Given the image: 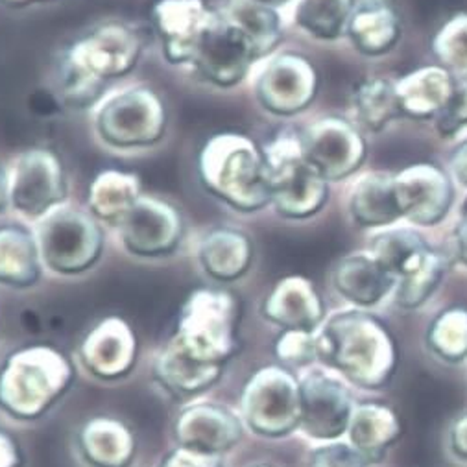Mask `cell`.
I'll return each instance as SVG.
<instances>
[{"mask_svg":"<svg viewBox=\"0 0 467 467\" xmlns=\"http://www.w3.org/2000/svg\"><path fill=\"white\" fill-rule=\"evenodd\" d=\"M144 39L122 21L102 23L76 37L56 63V88L70 108H89L140 63Z\"/></svg>","mask_w":467,"mask_h":467,"instance_id":"1","label":"cell"},{"mask_svg":"<svg viewBox=\"0 0 467 467\" xmlns=\"http://www.w3.org/2000/svg\"><path fill=\"white\" fill-rule=\"evenodd\" d=\"M318 362L366 390L392 380L398 368L396 340L380 318L364 308L342 310L317 331Z\"/></svg>","mask_w":467,"mask_h":467,"instance_id":"2","label":"cell"},{"mask_svg":"<svg viewBox=\"0 0 467 467\" xmlns=\"http://www.w3.org/2000/svg\"><path fill=\"white\" fill-rule=\"evenodd\" d=\"M198 178L209 196L237 214H259L272 205L265 150L244 133L211 135L198 153Z\"/></svg>","mask_w":467,"mask_h":467,"instance_id":"3","label":"cell"},{"mask_svg":"<svg viewBox=\"0 0 467 467\" xmlns=\"http://www.w3.org/2000/svg\"><path fill=\"white\" fill-rule=\"evenodd\" d=\"M89 117L95 140L120 155L158 148L169 131L165 100L144 84L115 86L93 106Z\"/></svg>","mask_w":467,"mask_h":467,"instance_id":"4","label":"cell"},{"mask_svg":"<svg viewBox=\"0 0 467 467\" xmlns=\"http://www.w3.org/2000/svg\"><path fill=\"white\" fill-rule=\"evenodd\" d=\"M74 382L72 362L52 346H26L0 364V410L19 421L45 416Z\"/></svg>","mask_w":467,"mask_h":467,"instance_id":"5","label":"cell"},{"mask_svg":"<svg viewBox=\"0 0 467 467\" xmlns=\"http://www.w3.org/2000/svg\"><path fill=\"white\" fill-rule=\"evenodd\" d=\"M241 303L223 288H198L185 299L171 342L187 357L227 366L241 349Z\"/></svg>","mask_w":467,"mask_h":467,"instance_id":"6","label":"cell"},{"mask_svg":"<svg viewBox=\"0 0 467 467\" xmlns=\"http://www.w3.org/2000/svg\"><path fill=\"white\" fill-rule=\"evenodd\" d=\"M45 272L56 277H80L97 268L106 254V227L70 200L34 227Z\"/></svg>","mask_w":467,"mask_h":467,"instance_id":"7","label":"cell"},{"mask_svg":"<svg viewBox=\"0 0 467 467\" xmlns=\"http://www.w3.org/2000/svg\"><path fill=\"white\" fill-rule=\"evenodd\" d=\"M263 150L272 189L270 209L288 222H305L320 214L329 200L331 183L305 160L299 131H281Z\"/></svg>","mask_w":467,"mask_h":467,"instance_id":"8","label":"cell"},{"mask_svg":"<svg viewBox=\"0 0 467 467\" xmlns=\"http://www.w3.org/2000/svg\"><path fill=\"white\" fill-rule=\"evenodd\" d=\"M261 61L263 56L248 32L218 8L187 74L209 89L233 91L250 82Z\"/></svg>","mask_w":467,"mask_h":467,"instance_id":"9","label":"cell"},{"mask_svg":"<svg viewBox=\"0 0 467 467\" xmlns=\"http://www.w3.org/2000/svg\"><path fill=\"white\" fill-rule=\"evenodd\" d=\"M239 416L257 436L281 440L299 429V379L281 364L257 369L244 384Z\"/></svg>","mask_w":467,"mask_h":467,"instance_id":"10","label":"cell"},{"mask_svg":"<svg viewBox=\"0 0 467 467\" xmlns=\"http://www.w3.org/2000/svg\"><path fill=\"white\" fill-rule=\"evenodd\" d=\"M250 86L261 111L286 120L315 104L320 93V74L306 56L277 50L255 67Z\"/></svg>","mask_w":467,"mask_h":467,"instance_id":"11","label":"cell"},{"mask_svg":"<svg viewBox=\"0 0 467 467\" xmlns=\"http://www.w3.org/2000/svg\"><path fill=\"white\" fill-rule=\"evenodd\" d=\"M8 178L10 214L30 227L70 200L63 161L50 148L19 151L8 165Z\"/></svg>","mask_w":467,"mask_h":467,"instance_id":"12","label":"cell"},{"mask_svg":"<svg viewBox=\"0 0 467 467\" xmlns=\"http://www.w3.org/2000/svg\"><path fill=\"white\" fill-rule=\"evenodd\" d=\"M124 254L140 261L172 257L183 244L187 223L182 211L153 194H142L113 231Z\"/></svg>","mask_w":467,"mask_h":467,"instance_id":"13","label":"cell"},{"mask_svg":"<svg viewBox=\"0 0 467 467\" xmlns=\"http://www.w3.org/2000/svg\"><path fill=\"white\" fill-rule=\"evenodd\" d=\"M299 139L308 165H313L329 183L353 178L368 158L362 130L342 117L317 119L299 131Z\"/></svg>","mask_w":467,"mask_h":467,"instance_id":"14","label":"cell"},{"mask_svg":"<svg viewBox=\"0 0 467 467\" xmlns=\"http://www.w3.org/2000/svg\"><path fill=\"white\" fill-rule=\"evenodd\" d=\"M216 10L207 0H153L150 25L167 65L185 72L191 68Z\"/></svg>","mask_w":467,"mask_h":467,"instance_id":"15","label":"cell"},{"mask_svg":"<svg viewBox=\"0 0 467 467\" xmlns=\"http://www.w3.org/2000/svg\"><path fill=\"white\" fill-rule=\"evenodd\" d=\"M299 392L303 434L326 443L348 434L355 401L340 379L322 369H310L299 377Z\"/></svg>","mask_w":467,"mask_h":467,"instance_id":"16","label":"cell"},{"mask_svg":"<svg viewBox=\"0 0 467 467\" xmlns=\"http://www.w3.org/2000/svg\"><path fill=\"white\" fill-rule=\"evenodd\" d=\"M394 194L401 222L423 229L440 225L454 203L452 178L434 163H414L396 172Z\"/></svg>","mask_w":467,"mask_h":467,"instance_id":"17","label":"cell"},{"mask_svg":"<svg viewBox=\"0 0 467 467\" xmlns=\"http://www.w3.org/2000/svg\"><path fill=\"white\" fill-rule=\"evenodd\" d=\"M243 434L241 416L218 403H191L182 409L174 423L178 447L216 458L237 447Z\"/></svg>","mask_w":467,"mask_h":467,"instance_id":"18","label":"cell"},{"mask_svg":"<svg viewBox=\"0 0 467 467\" xmlns=\"http://www.w3.org/2000/svg\"><path fill=\"white\" fill-rule=\"evenodd\" d=\"M194 259L209 281L231 285L250 274L255 261V244L244 229L220 223L207 227L198 237Z\"/></svg>","mask_w":467,"mask_h":467,"instance_id":"19","label":"cell"},{"mask_svg":"<svg viewBox=\"0 0 467 467\" xmlns=\"http://www.w3.org/2000/svg\"><path fill=\"white\" fill-rule=\"evenodd\" d=\"M78 360L100 380H119L131 373L137 362V337L131 326L109 317L100 320L82 340Z\"/></svg>","mask_w":467,"mask_h":467,"instance_id":"20","label":"cell"},{"mask_svg":"<svg viewBox=\"0 0 467 467\" xmlns=\"http://www.w3.org/2000/svg\"><path fill=\"white\" fill-rule=\"evenodd\" d=\"M261 313L283 331L317 333L326 322V305L315 283L303 275L279 279L265 297Z\"/></svg>","mask_w":467,"mask_h":467,"instance_id":"21","label":"cell"},{"mask_svg":"<svg viewBox=\"0 0 467 467\" xmlns=\"http://www.w3.org/2000/svg\"><path fill=\"white\" fill-rule=\"evenodd\" d=\"M403 36L398 0H357L346 37L366 57L390 54Z\"/></svg>","mask_w":467,"mask_h":467,"instance_id":"22","label":"cell"},{"mask_svg":"<svg viewBox=\"0 0 467 467\" xmlns=\"http://www.w3.org/2000/svg\"><path fill=\"white\" fill-rule=\"evenodd\" d=\"M368 252L396 279V285L423 270L438 252L412 225H392L377 231Z\"/></svg>","mask_w":467,"mask_h":467,"instance_id":"23","label":"cell"},{"mask_svg":"<svg viewBox=\"0 0 467 467\" xmlns=\"http://www.w3.org/2000/svg\"><path fill=\"white\" fill-rule=\"evenodd\" d=\"M333 286L351 305L369 308L394 294L396 279L366 250L349 254L335 265Z\"/></svg>","mask_w":467,"mask_h":467,"instance_id":"24","label":"cell"},{"mask_svg":"<svg viewBox=\"0 0 467 467\" xmlns=\"http://www.w3.org/2000/svg\"><path fill=\"white\" fill-rule=\"evenodd\" d=\"M45 274L34 229L19 220L0 223V286L28 290Z\"/></svg>","mask_w":467,"mask_h":467,"instance_id":"25","label":"cell"},{"mask_svg":"<svg viewBox=\"0 0 467 467\" xmlns=\"http://www.w3.org/2000/svg\"><path fill=\"white\" fill-rule=\"evenodd\" d=\"M454 82L456 76L438 63L405 74L396 80L401 115L410 120H434L447 106Z\"/></svg>","mask_w":467,"mask_h":467,"instance_id":"26","label":"cell"},{"mask_svg":"<svg viewBox=\"0 0 467 467\" xmlns=\"http://www.w3.org/2000/svg\"><path fill=\"white\" fill-rule=\"evenodd\" d=\"M227 366L202 364L187 357L180 348L169 342L161 353L155 357L151 373L155 382L174 400L196 398L222 379Z\"/></svg>","mask_w":467,"mask_h":467,"instance_id":"27","label":"cell"},{"mask_svg":"<svg viewBox=\"0 0 467 467\" xmlns=\"http://www.w3.org/2000/svg\"><path fill=\"white\" fill-rule=\"evenodd\" d=\"M78 451L91 467H130L137 454L131 429L113 418L86 421L76 438Z\"/></svg>","mask_w":467,"mask_h":467,"instance_id":"28","label":"cell"},{"mask_svg":"<svg viewBox=\"0 0 467 467\" xmlns=\"http://www.w3.org/2000/svg\"><path fill=\"white\" fill-rule=\"evenodd\" d=\"M401 432L403 425L394 409L368 401L355 405L346 436L371 465L386 456L388 449L401 438Z\"/></svg>","mask_w":467,"mask_h":467,"instance_id":"29","label":"cell"},{"mask_svg":"<svg viewBox=\"0 0 467 467\" xmlns=\"http://www.w3.org/2000/svg\"><path fill=\"white\" fill-rule=\"evenodd\" d=\"M351 220L362 229H386L398 225L401 214L394 194V174L368 172L349 192Z\"/></svg>","mask_w":467,"mask_h":467,"instance_id":"30","label":"cell"},{"mask_svg":"<svg viewBox=\"0 0 467 467\" xmlns=\"http://www.w3.org/2000/svg\"><path fill=\"white\" fill-rule=\"evenodd\" d=\"M142 194L140 178L137 174L108 169L91 182L86 209L106 229L115 231Z\"/></svg>","mask_w":467,"mask_h":467,"instance_id":"31","label":"cell"},{"mask_svg":"<svg viewBox=\"0 0 467 467\" xmlns=\"http://www.w3.org/2000/svg\"><path fill=\"white\" fill-rule=\"evenodd\" d=\"M357 0H294L290 23L306 37L317 41H338L346 37Z\"/></svg>","mask_w":467,"mask_h":467,"instance_id":"32","label":"cell"},{"mask_svg":"<svg viewBox=\"0 0 467 467\" xmlns=\"http://www.w3.org/2000/svg\"><path fill=\"white\" fill-rule=\"evenodd\" d=\"M357 126L368 131H382L401 115L396 82L384 76H369L357 84L351 97Z\"/></svg>","mask_w":467,"mask_h":467,"instance_id":"33","label":"cell"},{"mask_svg":"<svg viewBox=\"0 0 467 467\" xmlns=\"http://www.w3.org/2000/svg\"><path fill=\"white\" fill-rule=\"evenodd\" d=\"M223 10L248 32L263 59L279 50L285 37V17L281 12L252 5L248 0H231Z\"/></svg>","mask_w":467,"mask_h":467,"instance_id":"34","label":"cell"},{"mask_svg":"<svg viewBox=\"0 0 467 467\" xmlns=\"http://www.w3.org/2000/svg\"><path fill=\"white\" fill-rule=\"evenodd\" d=\"M427 348L443 362L458 364L467 358V306H449L432 320L425 337Z\"/></svg>","mask_w":467,"mask_h":467,"instance_id":"35","label":"cell"},{"mask_svg":"<svg viewBox=\"0 0 467 467\" xmlns=\"http://www.w3.org/2000/svg\"><path fill=\"white\" fill-rule=\"evenodd\" d=\"M436 63L456 78H467V14H456L441 25L431 41Z\"/></svg>","mask_w":467,"mask_h":467,"instance_id":"36","label":"cell"},{"mask_svg":"<svg viewBox=\"0 0 467 467\" xmlns=\"http://www.w3.org/2000/svg\"><path fill=\"white\" fill-rule=\"evenodd\" d=\"M447 266H449L447 257L441 252H436V255L421 272L396 285L392 294L396 305L403 310H416L421 305H425L441 285Z\"/></svg>","mask_w":467,"mask_h":467,"instance_id":"37","label":"cell"},{"mask_svg":"<svg viewBox=\"0 0 467 467\" xmlns=\"http://www.w3.org/2000/svg\"><path fill=\"white\" fill-rule=\"evenodd\" d=\"M275 358L285 368H305L318 360L317 333L281 331L274 344Z\"/></svg>","mask_w":467,"mask_h":467,"instance_id":"38","label":"cell"},{"mask_svg":"<svg viewBox=\"0 0 467 467\" xmlns=\"http://www.w3.org/2000/svg\"><path fill=\"white\" fill-rule=\"evenodd\" d=\"M432 122L441 139H454L467 128V78H456L447 106Z\"/></svg>","mask_w":467,"mask_h":467,"instance_id":"39","label":"cell"},{"mask_svg":"<svg viewBox=\"0 0 467 467\" xmlns=\"http://www.w3.org/2000/svg\"><path fill=\"white\" fill-rule=\"evenodd\" d=\"M368 460L349 441H327L313 451L308 467H368Z\"/></svg>","mask_w":467,"mask_h":467,"instance_id":"40","label":"cell"},{"mask_svg":"<svg viewBox=\"0 0 467 467\" xmlns=\"http://www.w3.org/2000/svg\"><path fill=\"white\" fill-rule=\"evenodd\" d=\"M155 467H225V463L222 458L205 456L183 447H176L167 456H163Z\"/></svg>","mask_w":467,"mask_h":467,"instance_id":"41","label":"cell"},{"mask_svg":"<svg viewBox=\"0 0 467 467\" xmlns=\"http://www.w3.org/2000/svg\"><path fill=\"white\" fill-rule=\"evenodd\" d=\"M452 254L454 259L467 268V198L460 211V220L452 231Z\"/></svg>","mask_w":467,"mask_h":467,"instance_id":"42","label":"cell"},{"mask_svg":"<svg viewBox=\"0 0 467 467\" xmlns=\"http://www.w3.org/2000/svg\"><path fill=\"white\" fill-rule=\"evenodd\" d=\"M23 451L19 441L0 429V467H23Z\"/></svg>","mask_w":467,"mask_h":467,"instance_id":"43","label":"cell"},{"mask_svg":"<svg viewBox=\"0 0 467 467\" xmlns=\"http://www.w3.org/2000/svg\"><path fill=\"white\" fill-rule=\"evenodd\" d=\"M449 445L456 458L467 462V412L454 420L449 431Z\"/></svg>","mask_w":467,"mask_h":467,"instance_id":"44","label":"cell"},{"mask_svg":"<svg viewBox=\"0 0 467 467\" xmlns=\"http://www.w3.org/2000/svg\"><path fill=\"white\" fill-rule=\"evenodd\" d=\"M451 178L467 189V139H463L451 153Z\"/></svg>","mask_w":467,"mask_h":467,"instance_id":"45","label":"cell"},{"mask_svg":"<svg viewBox=\"0 0 467 467\" xmlns=\"http://www.w3.org/2000/svg\"><path fill=\"white\" fill-rule=\"evenodd\" d=\"M10 214V178L8 167L0 163V218Z\"/></svg>","mask_w":467,"mask_h":467,"instance_id":"46","label":"cell"},{"mask_svg":"<svg viewBox=\"0 0 467 467\" xmlns=\"http://www.w3.org/2000/svg\"><path fill=\"white\" fill-rule=\"evenodd\" d=\"M248 3L259 5V6H265V8H270V10L285 14V12L290 10V6L294 5V0H248Z\"/></svg>","mask_w":467,"mask_h":467,"instance_id":"47","label":"cell"},{"mask_svg":"<svg viewBox=\"0 0 467 467\" xmlns=\"http://www.w3.org/2000/svg\"><path fill=\"white\" fill-rule=\"evenodd\" d=\"M47 3H54V0H0V5L10 6V8H28V6H37Z\"/></svg>","mask_w":467,"mask_h":467,"instance_id":"48","label":"cell"},{"mask_svg":"<svg viewBox=\"0 0 467 467\" xmlns=\"http://www.w3.org/2000/svg\"><path fill=\"white\" fill-rule=\"evenodd\" d=\"M252 467H275V465H268V463H259V465H252Z\"/></svg>","mask_w":467,"mask_h":467,"instance_id":"49","label":"cell"}]
</instances>
